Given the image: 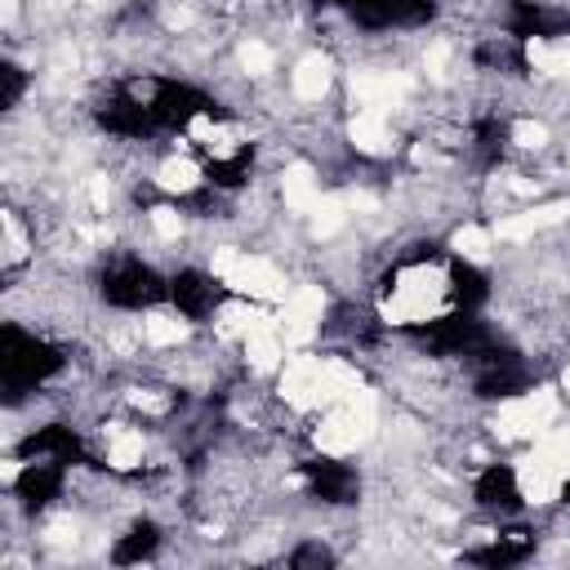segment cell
Instances as JSON below:
<instances>
[{"mask_svg": "<svg viewBox=\"0 0 570 570\" xmlns=\"http://www.w3.org/2000/svg\"><path fill=\"white\" fill-rule=\"evenodd\" d=\"M450 298H454L450 267L419 254L392 272V285L374 298V307L383 325H428L450 312Z\"/></svg>", "mask_w": 570, "mask_h": 570, "instance_id": "cell-1", "label": "cell"}, {"mask_svg": "<svg viewBox=\"0 0 570 570\" xmlns=\"http://www.w3.org/2000/svg\"><path fill=\"white\" fill-rule=\"evenodd\" d=\"M338 76H343V71H338V58H334L330 49L312 45V49L294 53V62H289V71H285V89H289L298 116H303V111H321V107L330 102Z\"/></svg>", "mask_w": 570, "mask_h": 570, "instance_id": "cell-2", "label": "cell"}, {"mask_svg": "<svg viewBox=\"0 0 570 570\" xmlns=\"http://www.w3.org/2000/svg\"><path fill=\"white\" fill-rule=\"evenodd\" d=\"M138 325H142L147 352H178V347H187L196 338V325L187 321V312L178 303L174 307H142Z\"/></svg>", "mask_w": 570, "mask_h": 570, "instance_id": "cell-3", "label": "cell"}, {"mask_svg": "<svg viewBox=\"0 0 570 570\" xmlns=\"http://www.w3.org/2000/svg\"><path fill=\"white\" fill-rule=\"evenodd\" d=\"M151 187H156L160 196L187 200V196L205 191V169H200L196 156H187V151L178 147V151H165V156L151 165Z\"/></svg>", "mask_w": 570, "mask_h": 570, "instance_id": "cell-4", "label": "cell"}, {"mask_svg": "<svg viewBox=\"0 0 570 570\" xmlns=\"http://www.w3.org/2000/svg\"><path fill=\"white\" fill-rule=\"evenodd\" d=\"M445 245H450V254H454V258H463L468 267H485V263L499 254L494 227H485V223H476V218H463V223H454Z\"/></svg>", "mask_w": 570, "mask_h": 570, "instance_id": "cell-5", "label": "cell"}, {"mask_svg": "<svg viewBox=\"0 0 570 570\" xmlns=\"http://www.w3.org/2000/svg\"><path fill=\"white\" fill-rule=\"evenodd\" d=\"M557 387H561V396L570 401V361H561V370H557Z\"/></svg>", "mask_w": 570, "mask_h": 570, "instance_id": "cell-6", "label": "cell"}]
</instances>
